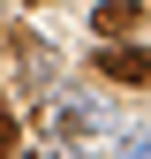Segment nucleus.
Segmentation results:
<instances>
[{"label":"nucleus","mask_w":151,"mask_h":159,"mask_svg":"<svg viewBox=\"0 0 151 159\" xmlns=\"http://www.w3.org/2000/svg\"><path fill=\"white\" fill-rule=\"evenodd\" d=\"M98 76L128 91H151V46H98Z\"/></svg>","instance_id":"f257e3e1"},{"label":"nucleus","mask_w":151,"mask_h":159,"mask_svg":"<svg viewBox=\"0 0 151 159\" xmlns=\"http://www.w3.org/2000/svg\"><path fill=\"white\" fill-rule=\"evenodd\" d=\"M136 23H144L136 0H98V8H91V30H98V38H128Z\"/></svg>","instance_id":"f03ea898"},{"label":"nucleus","mask_w":151,"mask_h":159,"mask_svg":"<svg viewBox=\"0 0 151 159\" xmlns=\"http://www.w3.org/2000/svg\"><path fill=\"white\" fill-rule=\"evenodd\" d=\"M15 152V121H8V106H0V159Z\"/></svg>","instance_id":"7ed1b4c3"}]
</instances>
